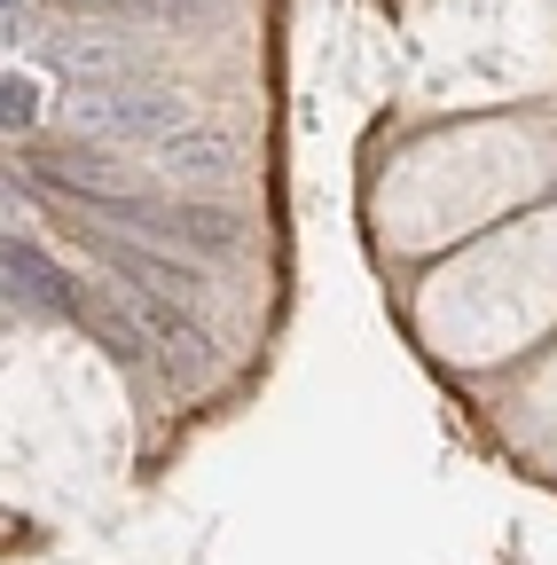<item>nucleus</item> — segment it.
I'll return each instance as SVG.
<instances>
[{
	"mask_svg": "<svg viewBox=\"0 0 557 565\" xmlns=\"http://www.w3.org/2000/svg\"><path fill=\"white\" fill-rule=\"evenodd\" d=\"M150 166L173 181V189H221L228 173H236V150L221 134H204V126H181L165 150H150Z\"/></svg>",
	"mask_w": 557,
	"mask_h": 565,
	"instance_id": "2",
	"label": "nucleus"
},
{
	"mask_svg": "<svg viewBox=\"0 0 557 565\" xmlns=\"http://www.w3.org/2000/svg\"><path fill=\"white\" fill-rule=\"evenodd\" d=\"M72 118H79L95 141H126V150H165L181 126H196V118L181 110V95L142 87V79H103V87H79V95H72Z\"/></svg>",
	"mask_w": 557,
	"mask_h": 565,
	"instance_id": "1",
	"label": "nucleus"
},
{
	"mask_svg": "<svg viewBox=\"0 0 557 565\" xmlns=\"http://www.w3.org/2000/svg\"><path fill=\"white\" fill-rule=\"evenodd\" d=\"M9 299L17 307H72V291H63V275L40 259V244H17V236H9Z\"/></svg>",
	"mask_w": 557,
	"mask_h": 565,
	"instance_id": "3",
	"label": "nucleus"
},
{
	"mask_svg": "<svg viewBox=\"0 0 557 565\" xmlns=\"http://www.w3.org/2000/svg\"><path fill=\"white\" fill-rule=\"evenodd\" d=\"M0 118H9V126L40 118V79H32V71H9V79H0Z\"/></svg>",
	"mask_w": 557,
	"mask_h": 565,
	"instance_id": "4",
	"label": "nucleus"
}]
</instances>
